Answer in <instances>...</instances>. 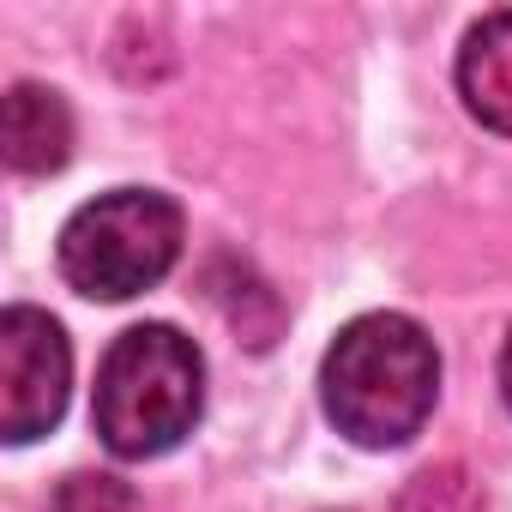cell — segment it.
Listing matches in <instances>:
<instances>
[{"mask_svg":"<svg viewBox=\"0 0 512 512\" xmlns=\"http://www.w3.org/2000/svg\"><path fill=\"white\" fill-rule=\"evenodd\" d=\"M434 398H440L434 338L404 314L350 320L320 362V404L332 428L368 452L416 440L422 422L434 416Z\"/></svg>","mask_w":512,"mask_h":512,"instance_id":"cell-1","label":"cell"},{"mask_svg":"<svg viewBox=\"0 0 512 512\" xmlns=\"http://www.w3.org/2000/svg\"><path fill=\"white\" fill-rule=\"evenodd\" d=\"M205 410V356L175 326H127L103 368L91 422L115 458H163Z\"/></svg>","mask_w":512,"mask_h":512,"instance_id":"cell-2","label":"cell"},{"mask_svg":"<svg viewBox=\"0 0 512 512\" xmlns=\"http://www.w3.org/2000/svg\"><path fill=\"white\" fill-rule=\"evenodd\" d=\"M181 205L157 187H115L79 205L61 229V278L91 302H127L181 260Z\"/></svg>","mask_w":512,"mask_h":512,"instance_id":"cell-3","label":"cell"},{"mask_svg":"<svg viewBox=\"0 0 512 512\" xmlns=\"http://www.w3.org/2000/svg\"><path fill=\"white\" fill-rule=\"evenodd\" d=\"M67 386H73L67 332L43 308H7L0 314V434L13 446L49 434L67 410Z\"/></svg>","mask_w":512,"mask_h":512,"instance_id":"cell-4","label":"cell"},{"mask_svg":"<svg viewBox=\"0 0 512 512\" xmlns=\"http://www.w3.org/2000/svg\"><path fill=\"white\" fill-rule=\"evenodd\" d=\"M0 145L19 175H55L73 157V115L49 85H13L0 103Z\"/></svg>","mask_w":512,"mask_h":512,"instance_id":"cell-5","label":"cell"},{"mask_svg":"<svg viewBox=\"0 0 512 512\" xmlns=\"http://www.w3.org/2000/svg\"><path fill=\"white\" fill-rule=\"evenodd\" d=\"M458 91H464V109L494 127V133H512V13H488L464 49H458Z\"/></svg>","mask_w":512,"mask_h":512,"instance_id":"cell-6","label":"cell"},{"mask_svg":"<svg viewBox=\"0 0 512 512\" xmlns=\"http://www.w3.org/2000/svg\"><path fill=\"white\" fill-rule=\"evenodd\" d=\"M392 512H482V488L464 464H428L404 482Z\"/></svg>","mask_w":512,"mask_h":512,"instance_id":"cell-7","label":"cell"},{"mask_svg":"<svg viewBox=\"0 0 512 512\" xmlns=\"http://www.w3.org/2000/svg\"><path fill=\"white\" fill-rule=\"evenodd\" d=\"M49 512H139V494H133L121 476L73 470V476L49 494Z\"/></svg>","mask_w":512,"mask_h":512,"instance_id":"cell-8","label":"cell"},{"mask_svg":"<svg viewBox=\"0 0 512 512\" xmlns=\"http://www.w3.org/2000/svg\"><path fill=\"white\" fill-rule=\"evenodd\" d=\"M500 392H506V410H512V338H506V350H500Z\"/></svg>","mask_w":512,"mask_h":512,"instance_id":"cell-9","label":"cell"}]
</instances>
